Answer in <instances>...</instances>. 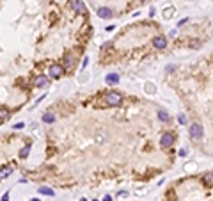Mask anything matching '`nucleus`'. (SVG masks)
Here are the masks:
<instances>
[{"instance_id": "obj_21", "label": "nucleus", "mask_w": 213, "mask_h": 201, "mask_svg": "<svg viewBox=\"0 0 213 201\" xmlns=\"http://www.w3.org/2000/svg\"><path fill=\"white\" fill-rule=\"evenodd\" d=\"M101 201H112V197H110V196H105V197H103Z\"/></svg>"}, {"instance_id": "obj_1", "label": "nucleus", "mask_w": 213, "mask_h": 201, "mask_svg": "<svg viewBox=\"0 0 213 201\" xmlns=\"http://www.w3.org/2000/svg\"><path fill=\"white\" fill-rule=\"evenodd\" d=\"M105 102H107V105H110V107H117V105H121L123 96L119 93H116V91H110V93H107Z\"/></svg>"}, {"instance_id": "obj_4", "label": "nucleus", "mask_w": 213, "mask_h": 201, "mask_svg": "<svg viewBox=\"0 0 213 201\" xmlns=\"http://www.w3.org/2000/svg\"><path fill=\"white\" fill-rule=\"evenodd\" d=\"M153 47H155L156 50H163V48L167 47V37H165V36H156V37L153 39Z\"/></svg>"}, {"instance_id": "obj_19", "label": "nucleus", "mask_w": 213, "mask_h": 201, "mask_svg": "<svg viewBox=\"0 0 213 201\" xmlns=\"http://www.w3.org/2000/svg\"><path fill=\"white\" fill-rule=\"evenodd\" d=\"M179 125H186V118L185 116H179Z\"/></svg>"}, {"instance_id": "obj_12", "label": "nucleus", "mask_w": 213, "mask_h": 201, "mask_svg": "<svg viewBox=\"0 0 213 201\" xmlns=\"http://www.w3.org/2000/svg\"><path fill=\"white\" fill-rule=\"evenodd\" d=\"M73 62H75V61H73V55H71V54H68V55H66V62H64V68L69 70L71 66H73Z\"/></svg>"}, {"instance_id": "obj_15", "label": "nucleus", "mask_w": 213, "mask_h": 201, "mask_svg": "<svg viewBox=\"0 0 213 201\" xmlns=\"http://www.w3.org/2000/svg\"><path fill=\"white\" fill-rule=\"evenodd\" d=\"M43 121H45V123H53L55 121V116L53 114H45V116H43Z\"/></svg>"}, {"instance_id": "obj_20", "label": "nucleus", "mask_w": 213, "mask_h": 201, "mask_svg": "<svg viewBox=\"0 0 213 201\" xmlns=\"http://www.w3.org/2000/svg\"><path fill=\"white\" fill-rule=\"evenodd\" d=\"M2 201H9V192H6V194L2 196Z\"/></svg>"}, {"instance_id": "obj_14", "label": "nucleus", "mask_w": 213, "mask_h": 201, "mask_svg": "<svg viewBox=\"0 0 213 201\" xmlns=\"http://www.w3.org/2000/svg\"><path fill=\"white\" fill-rule=\"evenodd\" d=\"M158 118H160V121H169V114L165 110H158Z\"/></svg>"}, {"instance_id": "obj_16", "label": "nucleus", "mask_w": 213, "mask_h": 201, "mask_svg": "<svg viewBox=\"0 0 213 201\" xmlns=\"http://www.w3.org/2000/svg\"><path fill=\"white\" fill-rule=\"evenodd\" d=\"M6 118H9V110L6 107H2L0 109V119H6Z\"/></svg>"}, {"instance_id": "obj_17", "label": "nucleus", "mask_w": 213, "mask_h": 201, "mask_svg": "<svg viewBox=\"0 0 213 201\" xmlns=\"http://www.w3.org/2000/svg\"><path fill=\"white\" fill-rule=\"evenodd\" d=\"M172 13H174V7H167V9L163 11V16H165V18H170V14H172Z\"/></svg>"}, {"instance_id": "obj_8", "label": "nucleus", "mask_w": 213, "mask_h": 201, "mask_svg": "<svg viewBox=\"0 0 213 201\" xmlns=\"http://www.w3.org/2000/svg\"><path fill=\"white\" fill-rule=\"evenodd\" d=\"M98 16L103 18V20H109V18H112V11L109 7H99L98 9Z\"/></svg>"}, {"instance_id": "obj_9", "label": "nucleus", "mask_w": 213, "mask_h": 201, "mask_svg": "<svg viewBox=\"0 0 213 201\" xmlns=\"http://www.w3.org/2000/svg\"><path fill=\"white\" fill-rule=\"evenodd\" d=\"M11 173H13V166H4V167H0V180L7 178Z\"/></svg>"}, {"instance_id": "obj_2", "label": "nucleus", "mask_w": 213, "mask_h": 201, "mask_svg": "<svg viewBox=\"0 0 213 201\" xmlns=\"http://www.w3.org/2000/svg\"><path fill=\"white\" fill-rule=\"evenodd\" d=\"M201 137H202V125L192 123L190 125V139H201Z\"/></svg>"}, {"instance_id": "obj_22", "label": "nucleus", "mask_w": 213, "mask_h": 201, "mask_svg": "<svg viewBox=\"0 0 213 201\" xmlns=\"http://www.w3.org/2000/svg\"><path fill=\"white\" fill-rule=\"evenodd\" d=\"M29 201H41V199H37V197H32V199H29Z\"/></svg>"}, {"instance_id": "obj_3", "label": "nucleus", "mask_w": 213, "mask_h": 201, "mask_svg": "<svg viewBox=\"0 0 213 201\" xmlns=\"http://www.w3.org/2000/svg\"><path fill=\"white\" fill-rule=\"evenodd\" d=\"M174 142H176V137H174V133H170V132H165L162 135V139H160V144L163 148H170Z\"/></svg>"}, {"instance_id": "obj_13", "label": "nucleus", "mask_w": 213, "mask_h": 201, "mask_svg": "<svg viewBox=\"0 0 213 201\" xmlns=\"http://www.w3.org/2000/svg\"><path fill=\"white\" fill-rule=\"evenodd\" d=\"M39 192L41 194H45V196H53V190L48 189V187H39Z\"/></svg>"}, {"instance_id": "obj_23", "label": "nucleus", "mask_w": 213, "mask_h": 201, "mask_svg": "<svg viewBox=\"0 0 213 201\" xmlns=\"http://www.w3.org/2000/svg\"><path fill=\"white\" fill-rule=\"evenodd\" d=\"M80 201H87V199H80Z\"/></svg>"}, {"instance_id": "obj_10", "label": "nucleus", "mask_w": 213, "mask_h": 201, "mask_svg": "<svg viewBox=\"0 0 213 201\" xmlns=\"http://www.w3.org/2000/svg\"><path fill=\"white\" fill-rule=\"evenodd\" d=\"M107 84H117L119 82V75L117 73H110V75H107Z\"/></svg>"}, {"instance_id": "obj_6", "label": "nucleus", "mask_w": 213, "mask_h": 201, "mask_svg": "<svg viewBox=\"0 0 213 201\" xmlns=\"http://www.w3.org/2000/svg\"><path fill=\"white\" fill-rule=\"evenodd\" d=\"M48 84H50V77H46V75H37L34 78V85L36 87H45Z\"/></svg>"}, {"instance_id": "obj_18", "label": "nucleus", "mask_w": 213, "mask_h": 201, "mask_svg": "<svg viewBox=\"0 0 213 201\" xmlns=\"http://www.w3.org/2000/svg\"><path fill=\"white\" fill-rule=\"evenodd\" d=\"M204 183H213V174H208V176H204Z\"/></svg>"}, {"instance_id": "obj_7", "label": "nucleus", "mask_w": 213, "mask_h": 201, "mask_svg": "<svg viewBox=\"0 0 213 201\" xmlns=\"http://www.w3.org/2000/svg\"><path fill=\"white\" fill-rule=\"evenodd\" d=\"M62 73H64V68H62L60 64H52V66H50V77L59 78Z\"/></svg>"}, {"instance_id": "obj_5", "label": "nucleus", "mask_w": 213, "mask_h": 201, "mask_svg": "<svg viewBox=\"0 0 213 201\" xmlns=\"http://www.w3.org/2000/svg\"><path fill=\"white\" fill-rule=\"evenodd\" d=\"M71 6H73V9H75L76 13L87 14V7H85V4L82 2V0H71Z\"/></svg>"}, {"instance_id": "obj_11", "label": "nucleus", "mask_w": 213, "mask_h": 201, "mask_svg": "<svg viewBox=\"0 0 213 201\" xmlns=\"http://www.w3.org/2000/svg\"><path fill=\"white\" fill-rule=\"evenodd\" d=\"M30 148H32L30 144H25V146H23V150L20 151V159H27V157H29V153H30Z\"/></svg>"}]
</instances>
